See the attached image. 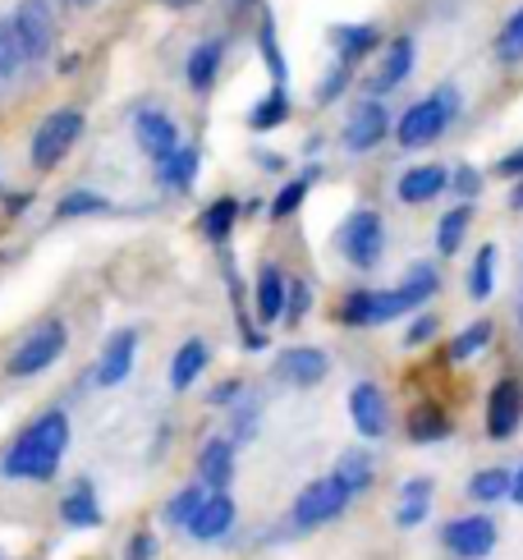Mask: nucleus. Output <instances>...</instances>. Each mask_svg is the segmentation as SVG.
Returning a JSON list of instances; mask_svg holds the SVG:
<instances>
[{
  "instance_id": "obj_12",
  "label": "nucleus",
  "mask_w": 523,
  "mask_h": 560,
  "mask_svg": "<svg viewBox=\"0 0 523 560\" xmlns=\"http://www.w3.org/2000/svg\"><path fill=\"white\" fill-rule=\"evenodd\" d=\"M386 133H391V115L382 102L376 97L353 102L349 120H345V148L349 152H372L376 143H386Z\"/></svg>"
},
{
  "instance_id": "obj_30",
  "label": "nucleus",
  "mask_w": 523,
  "mask_h": 560,
  "mask_svg": "<svg viewBox=\"0 0 523 560\" xmlns=\"http://www.w3.org/2000/svg\"><path fill=\"white\" fill-rule=\"evenodd\" d=\"M496 244H483L478 253H473V267H468V299L473 303H487L491 290H496Z\"/></svg>"
},
{
  "instance_id": "obj_42",
  "label": "nucleus",
  "mask_w": 523,
  "mask_h": 560,
  "mask_svg": "<svg viewBox=\"0 0 523 560\" xmlns=\"http://www.w3.org/2000/svg\"><path fill=\"white\" fill-rule=\"evenodd\" d=\"M349 74H353V65H340V60H336V69H330V74L317 83V106H330V102H336L340 92L349 88Z\"/></svg>"
},
{
  "instance_id": "obj_4",
  "label": "nucleus",
  "mask_w": 523,
  "mask_h": 560,
  "mask_svg": "<svg viewBox=\"0 0 523 560\" xmlns=\"http://www.w3.org/2000/svg\"><path fill=\"white\" fill-rule=\"evenodd\" d=\"M79 133H83V110H74V106L51 110V115H46V120L37 125L33 143H28V152H33V166H37V171H51V166H60L65 152L79 143Z\"/></svg>"
},
{
  "instance_id": "obj_19",
  "label": "nucleus",
  "mask_w": 523,
  "mask_h": 560,
  "mask_svg": "<svg viewBox=\"0 0 523 560\" xmlns=\"http://www.w3.org/2000/svg\"><path fill=\"white\" fill-rule=\"evenodd\" d=\"M330 46H336L340 65H359L382 46V33H376L372 23H336V28H330Z\"/></svg>"
},
{
  "instance_id": "obj_41",
  "label": "nucleus",
  "mask_w": 523,
  "mask_h": 560,
  "mask_svg": "<svg viewBox=\"0 0 523 560\" xmlns=\"http://www.w3.org/2000/svg\"><path fill=\"white\" fill-rule=\"evenodd\" d=\"M450 194H455L460 202H473L483 194V175L473 166H455V171H450Z\"/></svg>"
},
{
  "instance_id": "obj_29",
  "label": "nucleus",
  "mask_w": 523,
  "mask_h": 560,
  "mask_svg": "<svg viewBox=\"0 0 523 560\" xmlns=\"http://www.w3.org/2000/svg\"><path fill=\"white\" fill-rule=\"evenodd\" d=\"M496 340V326L487 322V317H478L473 326H464V331L450 340V349H445V359L450 363H468V359H478V354H487V345Z\"/></svg>"
},
{
  "instance_id": "obj_22",
  "label": "nucleus",
  "mask_w": 523,
  "mask_h": 560,
  "mask_svg": "<svg viewBox=\"0 0 523 560\" xmlns=\"http://www.w3.org/2000/svg\"><path fill=\"white\" fill-rule=\"evenodd\" d=\"M432 492L437 482L432 478H409L399 487V510H395V524L399 528H418L427 520V510H432Z\"/></svg>"
},
{
  "instance_id": "obj_32",
  "label": "nucleus",
  "mask_w": 523,
  "mask_h": 560,
  "mask_svg": "<svg viewBox=\"0 0 523 560\" xmlns=\"http://www.w3.org/2000/svg\"><path fill=\"white\" fill-rule=\"evenodd\" d=\"M284 120H290V88H271L267 97H262V102L248 110V125H253L257 133H267V129L284 125Z\"/></svg>"
},
{
  "instance_id": "obj_46",
  "label": "nucleus",
  "mask_w": 523,
  "mask_h": 560,
  "mask_svg": "<svg viewBox=\"0 0 523 560\" xmlns=\"http://www.w3.org/2000/svg\"><path fill=\"white\" fill-rule=\"evenodd\" d=\"M244 400V382H221L217 390H211V405H217V409H225V405H240Z\"/></svg>"
},
{
  "instance_id": "obj_28",
  "label": "nucleus",
  "mask_w": 523,
  "mask_h": 560,
  "mask_svg": "<svg viewBox=\"0 0 523 560\" xmlns=\"http://www.w3.org/2000/svg\"><path fill=\"white\" fill-rule=\"evenodd\" d=\"M207 359H211V349L202 340H184L179 354L171 359V390H188V386H194L198 372L207 368Z\"/></svg>"
},
{
  "instance_id": "obj_16",
  "label": "nucleus",
  "mask_w": 523,
  "mask_h": 560,
  "mask_svg": "<svg viewBox=\"0 0 523 560\" xmlns=\"http://www.w3.org/2000/svg\"><path fill=\"white\" fill-rule=\"evenodd\" d=\"M450 189V171L445 166H409L399 179H395V198L404 202V207H422V202H432V198H441Z\"/></svg>"
},
{
  "instance_id": "obj_14",
  "label": "nucleus",
  "mask_w": 523,
  "mask_h": 560,
  "mask_svg": "<svg viewBox=\"0 0 523 560\" xmlns=\"http://www.w3.org/2000/svg\"><path fill=\"white\" fill-rule=\"evenodd\" d=\"M276 382L284 386H317L326 372H330V359H326V349H313V345H294V349H280V359H276Z\"/></svg>"
},
{
  "instance_id": "obj_21",
  "label": "nucleus",
  "mask_w": 523,
  "mask_h": 560,
  "mask_svg": "<svg viewBox=\"0 0 523 560\" xmlns=\"http://www.w3.org/2000/svg\"><path fill=\"white\" fill-rule=\"evenodd\" d=\"M221 56H225V42L221 37L198 42L194 51H188V65H184L188 88H194V92H211V83H217V74H221Z\"/></svg>"
},
{
  "instance_id": "obj_55",
  "label": "nucleus",
  "mask_w": 523,
  "mask_h": 560,
  "mask_svg": "<svg viewBox=\"0 0 523 560\" xmlns=\"http://www.w3.org/2000/svg\"><path fill=\"white\" fill-rule=\"evenodd\" d=\"M225 5H230V10H244V5H248V0H225Z\"/></svg>"
},
{
  "instance_id": "obj_48",
  "label": "nucleus",
  "mask_w": 523,
  "mask_h": 560,
  "mask_svg": "<svg viewBox=\"0 0 523 560\" xmlns=\"http://www.w3.org/2000/svg\"><path fill=\"white\" fill-rule=\"evenodd\" d=\"M253 432H257V405H248V409L234 413V441H248Z\"/></svg>"
},
{
  "instance_id": "obj_40",
  "label": "nucleus",
  "mask_w": 523,
  "mask_h": 560,
  "mask_svg": "<svg viewBox=\"0 0 523 560\" xmlns=\"http://www.w3.org/2000/svg\"><path fill=\"white\" fill-rule=\"evenodd\" d=\"M106 198L102 194H88V189H74V194H65L60 207H56V217L60 221H74V217H92V212H106Z\"/></svg>"
},
{
  "instance_id": "obj_6",
  "label": "nucleus",
  "mask_w": 523,
  "mask_h": 560,
  "mask_svg": "<svg viewBox=\"0 0 523 560\" xmlns=\"http://www.w3.org/2000/svg\"><path fill=\"white\" fill-rule=\"evenodd\" d=\"M340 253H345V262H353L359 271H372L376 262H382L386 225H382V217H376L372 207H359V212L340 225Z\"/></svg>"
},
{
  "instance_id": "obj_43",
  "label": "nucleus",
  "mask_w": 523,
  "mask_h": 560,
  "mask_svg": "<svg viewBox=\"0 0 523 560\" xmlns=\"http://www.w3.org/2000/svg\"><path fill=\"white\" fill-rule=\"evenodd\" d=\"M307 303H313V294H307V280L290 276V285H284V322H299L307 313Z\"/></svg>"
},
{
  "instance_id": "obj_31",
  "label": "nucleus",
  "mask_w": 523,
  "mask_h": 560,
  "mask_svg": "<svg viewBox=\"0 0 523 560\" xmlns=\"http://www.w3.org/2000/svg\"><path fill=\"white\" fill-rule=\"evenodd\" d=\"M198 148H179L171 161H161V184L165 189H175V194H188L194 189V179H198Z\"/></svg>"
},
{
  "instance_id": "obj_26",
  "label": "nucleus",
  "mask_w": 523,
  "mask_h": 560,
  "mask_svg": "<svg viewBox=\"0 0 523 560\" xmlns=\"http://www.w3.org/2000/svg\"><path fill=\"white\" fill-rule=\"evenodd\" d=\"M514 492V474L505 469V464H491V469H478L468 478V497L478 505H496V501H510Z\"/></svg>"
},
{
  "instance_id": "obj_25",
  "label": "nucleus",
  "mask_w": 523,
  "mask_h": 560,
  "mask_svg": "<svg viewBox=\"0 0 523 560\" xmlns=\"http://www.w3.org/2000/svg\"><path fill=\"white\" fill-rule=\"evenodd\" d=\"M284 285H290V276L280 267H262L257 276V322H280L284 317Z\"/></svg>"
},
{
  "instance_id": "obj_23",
  "label": "nucleus",
  "mask_w": 523,
  "mask_h": 560,
  "mask_svg": "<svg viewBox=\"0 0 523 560\" xmlns=\"http://www.w3.org/2000/svg\"><path fill=\"white\" fill-rule=\"evenodd\" d=\"M450 432V413L441 409V405H432V400H422L414 413H409V441L414 446H437V441H445Z\"/></svg>"
},
{
  "instance_id": "obj_45",
  "label": "nucleus",
  "mask_w": 523,
  "mask_h": 560,
  "mask_svg": "<svg viewBox=\"0 0 523 560\" xmlns=\"http://www.w3.org/2000/svg\"><path fill=\"white\" fill-rule=\"evenodd\" d=\"M437 313H418L414 322H409V331H404V345H409V349H418V345H427V340H432L437 336Z\"/></svg>"
},
{
  "instance_id": "obj_10",
  "label": "nucleus",
  "mask_w": 523,
  "mask_h": 560,
  "mask_svg": "<svg viewBox=\"0 0 523 560\" xmlns=\"http://www.w3.org/2000/svg\"><path fill=\"white\" fill-rule=\"evenodd\" d=\"M523 428V382L505 377L487 390V436L491 441H510Z\"/></svg>"
},
{
  "instance_id": "obj_9",
  "label": "nucleus",
  "mask_w": 523,
  "mask_h": 560,
  "mask_svg": "<svg viewBox=\"0 0 523 560\" xmlns=\"http://www.w3.org/2000/svg\"><path fill=\"white\" fill-rule=\"evenodd\" d=\"M496 538H501V528H496L491 515H460L441 528L445 551L460 560H487L496 551Z\"/></svg>"
},
{
  "instance_id": "obj_49",
  "label": "nucleus",
  "mask_w": 523,
  "mask_h": 560,
  "mask_svg": "<svg viewBox=\"0 0 523 560\" xmlns=\"http://www.w3.org/2000/svg\"><path fill=\"white\" fill-rule=\"evenodd\" d=\"M152 551H156L152 533H138V538L129 542V551H125V560H152Z\"/></svg>"
},
{
  "instance_id": "obj_13",
  "label": "nucleus",
  "mask_w": 523,
  "mask_h": 560,
  "mask_svg": "<svg viewBox=\"0 0 523 560\" xmlns=\"http://www.w3.org/2000/svg\"><path fill=\"white\" fill-rule=\"evenodd\" d=\"M349 418H353V428H359V436H368V441L386 436V428H391L386 390L376 386V382H359V386L349 390Z\"/></svg>"
},
{
  "instance_id": "obj_7",
  "label": "nucleus",
  "mask_w": 523,
  "mask_h": 560,
  "mask_svg": "<svg viewBox=\"0 0 523 560\" xmlns=\"http://www.w3.org/2000/svg\"><path fill=\"white\" fill-rule=\"evenodd\" d=\"M349 501H353V492H349V487L336 474L307 482L303 492H299V501H294V528H322L330 520H340Z\"/></svg>"
},
{
  "instance_id": "obj_37",
  "label": "nucleus",
  "mask_w": 523,
  "mask_h": 560,
  "mask_svg": "<svg viewBox=\"0 0 523 560\" xmlns=\"http://www.w3.org/2000/svg\"><path fill=\"white\" fill-rule=\"evenodd\" d=\"M240 212H244V207L234 202V198H217V202H211L207 212H202V235H207L211 244H221V240L230 235V225H234V217H240Z\"/></svg>"
},
{
  "instance_id": "obj_20",
  "label": "nucleus",
  "mask_w": 523,
  "mask_h": 560,
  "mask_svg": "<svg viewBox=\"0 0 523 560\" xmlns=\"http://www.w3.org/2000/svg\"><path fill=\"white\" fill-rule=\"evenodd\" d=\"M230 524H234V501L225 492H207V501L194 515V524H188V533H194L198 542H217L230 533Z\"/></svg>"
},
{
  "instance_id": "obj_11",
  "label": "nucleus",
  "mask_w": 523,
  "mask_h": 560,
  "mask_svg": "<svg viewBox=\"0 0 523 560\" xmlns=\"http://www.w3.org/2000/svg\"><path fill=\"white\" fill-rule=\"evenodd\" d=\"M133 138H138L142 156H152L156 166H161V161H171V156L184 148L179 125H175L165 110H152V106H142V110L133 115Z\"/></svg>"
},
{
  "instance_id": "obj_47",
  "label": "nucleus",
  "mask_w": 523,
  "mask_h": 560,
  "mask_svg": "<svg viewBox=\"0 0 523 560\" xmlns=\"http://www.w3.org/2000/svg\"><path fill=\"white\" fill-rule=\"evenodd\" d=\"M496 175L501 179H523V148H514V152H505L501 161H496Z\"/></svg>"
},
{
  "instance_id": "obj_53",
  "label": "nucleus",
  "mask_w": 523,
  "mask_h": 560,
  "mask_svg": "<svg viewBox=\"0 0 523 560\" xmlns=\"http://www.w3.org/2000/svg\"><path fill=\"white\" fill-rule=\"evenodd\" d=\"M65 5H74V10H92V5H102V0H65Z\"/></svg>"
},
{
  "instance_id": "obj_35",
  "label": "nucleus",
  "mask_w": 523,
  "mask_h": 560,
  "mask_svg": "<svg viewBox=\"0 0 523 560\" xmlns=\"http://www.w3.org/2000/svg\"><path fill=\"white\" fill-rule=\"evenodd\" d=\"M202 501H207V487H184V492H175L171 501H165L161 520L175 524V528H188V524H194V515L202 510Z\"/></svg>"
},
{
  "instance_id": "obj_52",
  "label": "nucleus",
  "mask_w": 523,
  "mask_h": 560,
  "mask_svg": "<svg viewBox=\"0 0 523 560\" xmlns=\"http://www.w3.org/2000/svg\"><path fill=\"white\" fill-rule=\"evenodd\" d=\"M510 207H514V212H523V179H514V194H510Z\"/></svg>"
},
{
  "instance_id": "obj_34",
  "label": "nucleus",
  "mask_w": 523,
  "mask_h": 560,
  "mask_svg": "<svg viewBox=\"0 0 523 560\" xmlns=\"http://www.w3.org/2000/svg\"><path fill=\"white\" fill-rule=\"evenodd\" d=\"M257 51H262V60H267L276 88L290 83V69H284V56H280V46H276V19L271 14H262V23H257Z\"/></svg>"
},
{
  "instance_id": "obj_27",
  "label": "nucleus",
  "mask_w": 523,
  "mask_h": 560,
  "mask_svg": "<svg viewBox=\"0 0 523 560\" xmlns=\"http://www.w3.org/2000/svg\"><path fill=\"white\" fill-rule=\"evenodd\" d=\"M60 520H65L69 528H97V524H102V505H97V497H92L88 482H74V492H65Z\"/></svg>"
},
{
  "instance_id": "obj_24",
  "label": "nucleus",
  "mask_w": 523,
  "mask_h": 560,
  "mask_svg": "<svg viewBox=\"0 0 523 560\" xmlns=\"http://www.w3.org/2000/svg\"><path fill=\"white\" fill-rule=\"evenodd\" d=\"M468 225H473V202H455L450 212L437 221V253L441 258H455L468 240Z\"/></svg>"
},
{
  "instance_id": "obj_44",
  "label": "nucleus",
  "mask_w": 523,
  "mask_h": 560,
  "mask_svg": "<svg viewBox=\"0 0 523 560\" xmlns=\"http://www.w3.org/2000/svg\"><path fill=\"white\" fill-rule=\"evenodd\" d=\"M19 65H23V51H19L14 28H10V19H5V23H0V79H10Z\"/></svg>"
},
{
  "instance_id": "obj_1",
  "label": "nucleus",
  "mask_w": 523,
  "mask_h": 560,
  "mask_svg": "<svg viewBox=\"0 0 523 560\" xmlns=\"http://www.w3.org/2000/svg\"><path fill=\"white\" fill-rule=\"evenodd\" d=\"M65 446H69V418L60 409H51V413H42L28 432L14 436V446L5 451V459H0V474L46 482V478H56L60 459H65Z\"/></svg>"
},
{
  "instance_id": "obj_39",
  "label": "nucleus",
  "mask_w": 523,
  "mask_h": 560,
  "mask_svg": "<svg viewBox=\"0 0 523 560\" xmlns=\"http://www.w3.org/2000/svg\"><path fill=\"white\" fill-rule=\"evenodd\" d=\"M399 285L409 290V294H414V303L422 308V303L441 290V276H437V267H432V262H414V267H409V276H404Z\"/></svg>"
},
{
  "instance_id": "obj_38",
  "label": "nucleus",
  "mask_w": 523,
  "mask_h": 560,
  "mask_svg": "<svg viewBox=\"0 0 523 560\" xmlns=\"http://www.w3.org/2000/svg\"><path fill=\"white\" fill-rule=\"evenodd\" d=\"M313 175H317V166H307L299 179H290V184H284V189L276 194V202H271V217H276V221H284V217L299 212V202L307 198V184H313Z\"/></svg>"
},
{
  "instance_id": "obj_54",
  "label": "nucleus",
  "mask_w": 523,
  "mask_h": 560,
  "mask_svg": "<svg viewBox=\"0 0 523 560\" xmlns=\"http://www.w3.org/2000/svg\"><path fill=\"white\" fill-rule=\"evenodd\" d=\"M161 5H175L179 10V5H194V0H161Z\"/></svg>"
},
{
  "instance_id": "obj_33",
  "label": "nucleus",
  "mask_w": 523,
  "mask_h": 560,
  "mask_svg": "<svg viewBox=\"0 0 523 560\" xmlns=\"http://www.w3.org/2000/svg\"><path fill=\"white\" fill-rule=\"evenodd\" d=\"M496 60H501L505 69L523 65V5L510 10V19L501 23V33H496Z\"/></svg>"
},
{
  "instance_id": "obj_2",
  "label": "nucleus",
  "mask_w": 523,
  "mask_h": 560,
  "mask_svg": "<svg viewBox=\"0 0 523 560\" xmlns=\"http://www.w3.org/2000/svg\"><path fill=\"white\" fill-rule=\"evenodd\" d=\"M460 106H464V102H460V88H455V83H441L437 92H427L422 102H414L409 110L399 115L395 143L409 148V152H414V148H432L437 138L460 120Z\"/></svg>"
},
{
  "instance_id": "obj_50",
  "label": "nucleus",
  "mask_w": 523,
  "mask_h": 560,
  "mask_svg": "<svg viewBox=\"0 0 523 560\" xmlns=\"http://www.w3.org/2000/svg\"><path fill=\"white\" fill-rule=\"evenodd\" d=\"M257 166H267V171H284V156H276V152H257Z\"/></svg>"
},
{
  "instance_id": "obj_8",
  "label": "nucleus",
  "mask_w": 523,
  "mask_h": 560,
  "mask_svg": "<svg viewBox=\"0 0 523 560\" xmlns=\"http://www.w3.org/2000/svg\"><path fill=\"white\" fill-rule=\"evenodd\" d=\"M65 345H69L65 322H42L37 331L10 354V363H5L10 377H37V372H46V368H51L65 354Z\"/></svg>"
},
{
  "instance_id": "obj_56",
  "label": "nucleus",
  "mask_w": 523,
  "mask_h": 560,
  "mask_svg": "<svg viewBox=\"0 0 523 560\" xmlns=\"http://www.w3.org/2000/svg\"><path fill=\"white\" fill-rule=\"evenodd\" d=\"M519 336H523V308H519Z\"/></svg>"
},
{
  "instance_id": "obj_15",
  "label": "nucleus",
  "mask_w": 523,
  "mask_h": 560,
  "mask_svg": "<svg viewBox=\"0 0 523 560\" xmlns=\"http://www.w3.org/2000/svg\"><path fill=\"white\" fill-rule=\"evenodd\" d=\"M414 60H418V46H414V37L409 33H399L395 42H386V56H382V65H376V74L368 79V92H395L404 79L414 74Z\"/></svg>"
},
{
  "instance_id": "obj_17",
  "label": "nucleus",
  "mask_w": 523,
  "mask_h": 560,
  "mask_svg": "<svg viewBox=\"0 0 523 560\" xmlns=\"http://www.w3.org/2000/svg\"><path fill=\"white\" fill-rule=\"evenodd\" d=\"M133 359H138V331H115L106 340L102 359H97V372H92V377H97V386H120L129 377Z\"/></svg>"
},
{
  "instance_id": "obj_51",
  "label": "nucleus",
  "mask_w": 523,
  "mask_h": 560,
  "mask_svg": "<svg viewBox=\"0 0 523 560\" xmlns=\"http://www.w3.org/2000/svg\"><path fill=\"white\" fill-rule=\"evenodd\" d=\"M510 501H514V505H523V464L514 469V492H510Z\"/></svg>"
},
{
  "instance_id": "obj_18",
  "label": "nucleus",
  "mask_w": 523,
  "mask_h": 560,
  "mask_svg": "<svg viewBox=\"0 0 523 560\" xmlns=\"http://www.w3.org/2000/svg\"><path fill=\"white\" fill-rule=\"evenodd\" d=\"M198 478H202L207 492H225L230 478H234V441H225V436L207 441L198 451Z\"/></svg>"
},
{
  "instance_id": "obj_5",
  "label": "nucleus",
  "mask_w": 523,
  "mask_h": 560,
  "mask_svg": "<svg viewBox=\"0 0 523 560\" xmlns=\"http://www.w3.org/2000/svg\"><path fill=\"white\" fill-rule=\"evenodd\" d=\"M10 28H14V42H19V51L23 60H46L51 56V46H56V14L46 0H19L14 14H10Z\"/></svg>"
},
{
  "instance_id": "obj_36",
  "label": "nucleus",
  "mask_w": 523,
  "mask_h": 560,
  "mask_svg": "<svg viewBox=\"0 0 523 560\" xmlns=\"http://www.w3.org/2000/svg\"><path fill=\"white\" fill-rule=\"evenodd\" d=\"M372 455L368 451H345L340 455V469H336V478L349 487V492L353 497H359V492H368V487H372Z\"/></svg>"
},
{
  "instance_id": "obj_3",
  "label": "nucleus",
  "mask_w": 523,
  "mask_h": 560,
  "mask_svg": "<svg viewBox=\"0 0 523 560\" xmlns=\"http://www.w3.org/2000/svg\"><path fill=\"white\" fill-rule=\"evenodd\" d=\"M418 303L414 294L395 285V290H349L345 303H340V322L345 326H386L404 313H414Z\"/></svg>"
}]
</instances>
